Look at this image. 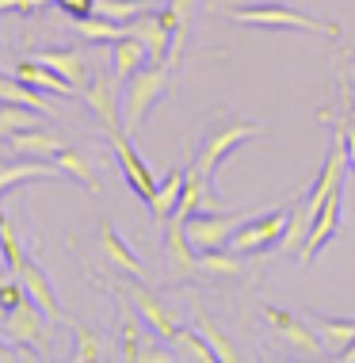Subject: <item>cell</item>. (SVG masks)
I'll return each mask as SVG.
<instances>
[{"label":"cell","mask_w":355,"mask_h":363,"mask_svg":"<svg viewBox=\"0 0 355 363\" xmlns=\"http://www.w3.org/2000/svg\"><path fill=\"white\" fill-rule=\"evenodd\" d=\"M225 16L237 19V23H249V27H268V31H310V35H325V38H344L340 23L317 19L310 12H298V8L279 4V0H260V4H249V8H230Z\"/></svg>","instance_id":"cell-1"},{"label":"cell","mask_w":355,"mask_h":363,"mask_svg":"<svg viewBox=\"0 0 355 363\" xmlns=\"http://www.w3.org/2000/svg\"><path fill=\"white\" fill-rule=\"evenodd\" d=\"M164 92H169V65L150 62L145 69L126 77L123 81V126H126V134L137 138V130L145 126V119L153 115V107Z\"/></svg>","instance_id":"cell-2"},{"label":"cell","mask_w":355,"mask_h":363,"mask_svg":"<svg viewBox=\"0 0 355 363\" xmlns=\"http://www.w3.org/2000/svg\"><path fill=\"white\" fill-rule=\"evenodd\" d=\"M256 134H260V126L249 123V119H222V123H214L210 130L203 134L199 153H195V169H199V176L214 188V180H218V169L225 164V157H230L237 145L252 142Z\"/></svg>","instance_id":"cell-3"},{"label":"cell","mask_w":355,"mask_h":363,"mask_svg":"<svg viewBox=\"0 0 355 363\" xmlns=\"http://www.w3.org/2000/svg\"><path fill=\"white\" fill-rule=\"evenodd\" d=\"M256 211H195L191 218H184L187 222V238H191V245L195 249H222V245H230L233 241V233L241 230L244 222L252 218Z\"/></svg>","instance_id":"cell-4"},{"label":"cell","mask_w":355,"mask_h":363,"mask_svg":"<svg viewBox=\"0 0 355 363\" xmlns=\"http://www.w3.org/2000/svg\"><path fill=\"white\" fill-rule=\"evenodd\" d=\"M43 318H46V310L38 306L35 298H23V302H19V306H16L12 313H8L4 321H0V333H4V340H8V345L31 348V352H38V356H50L46 348H54V340L46 337Z\"/></svg>","instance_id":"cell-5"},{"label":"cell","mask_w":355,"mask_h":363,"mask_svg":"<svg viewBox=\"0 0 355 363\" xmlns=\"http://www.w3.org/2000/svg\"><path fill=\"white\" fill-rule=\"evenodd\" d=\"M287 225H291V207H275L268 214H252V218L233 233L230 249L244 252V257H249V252H268V249H275V245H283Z\"/></svg>","instance_id":"cell-6"},{"label":"cell","mask_w":355,"mask_h":363,"mask_svg":"<svg viewBox=\"0 0 355 363\" xmlns=\"http://www.w3.org/2000/svg\"><path fill=\"white\" fill-rule=\"evenodd\" d=\"M260 313H264V321H268V325L287 340V348H294L298 356H305V359H321L325 356V340L317 337V329H313L305 318H294L291 310L271 306V302H264Z\"/></svg>","instance_id":"cell-7"},{"label":"cell","mask_w":355,"mask_h":363,"mask_svg":"<svg viewBox=\"0 0 355 363\" xmlns=\"http://www.w3.org/2000/svg\"><path fill=\"white\" fill-rule=\"evenodd\" d=\"M111 138V153H115V161H118V169H123V176H126V184L134 188V195L142 203H150L153 195H157V176H153V169L145 164V157L137 153V145L130 142V134L126 130H115V134H107Z\"/></svg>","instance_id":"cell-8"},{"label":"cell","mask_w":355,"mask_h":363,"mask_svg":"<svg viewBox=\"0 0 355 363\" xmlns=\"http://www.w3.org/2000/svg\"><path fill=\"white\" fill-rule=\"evenodd\" d=\"M344 164H348V153H344V138H340L337 130H332V142H329V153H325V161H321L317 180H313V188L302 195L313 218L321 214V207L332 199V195L344 191Z\"/></svg>","instance_id":"cell-9"},{"label":"cell","mask_w":355,"mask_h":363,"mask_svg":"<svg viewBox=\"0 0 355 363\" xmlns=\"http://www.w3.org/2000/svg\"><path fill=\"white\" fill-rule=\"evenodd\" d=\"M81 100L92 107V115L103 123L107 134L126 130V126H123V81H118L115 73H96L92 84L84 88Z\"/></svg>","instance_id":"cell-10"},{"label":"cell","mask_w":355,"mask_h":363,"mask_svg":"<svg viewBox=\"0 0 355 363\" xmlns=\"http://www.w3.org/2000/svg\"><path fill=\"white\" fill-rule=\"evenodd\" d=\"M126 27H130V35H137L145 46H150L157 65H169L176 57V38H172V27H169V19H164L161 8H145V12L137 19H130Z\"/></svg>","instance_id":"cell-11"},{"label":"cell","mask_w":355,"mask_h":363,"mask_svg":"<svg viewBox=\"0 0 355 363\" xmlns=\"http://www.w3.org/2000/svg\"><path fill=\"white\" fill-rule=\"evenodd\" d=\"M118 291H123L126 298H130L134 306H137V313L145 318V325H150L153 333H161V337L172 345V337L180 333V321H176V313H172L169 306H164V302L157 298V294H153L150 287H145L142 279H137V283H118Z\"/></svg>","instance_id":"cell-12"},{"label":"cell","mask_w":355,"mask_h":363,"mask_svg":"<svg viewBox=\"0 0 355 363\" xmlns=\"http://www.w3.org/2000/svg\"><path fill=\"white\" fill-rule=\"evenodd\" d=\"M340 211H344V191L332 195V199L321 207V214L313 218V230H310V238H305L302 252H298V264H310V260L325 249V245H329V241L340 233Z\"/></svg>","instance_id":"cell-13"},{"label":"cell","mask_w":355,"mask_h":363,"mask_svg":"<svg viewBox=\"0 0 355 363\" xmlns=\"http://www.w3.org/2000/svg\"><path fill=\"white\" fill-rule=\"evenodd\" d=\"M31 57H38V62H46L50 69H57L81 96H84V88L92 84V77H96L92 65H88V57H84V50H73V46H69V50H38Z\"/></svg>","instance_id":"cell-14"},{"label":"cell","mask_w":355,"mask_h":363,"mask_svg":"<svg viewBox=\"0 0 355 363\" xmlns=\"http://www.w3.org/2000/svg\"><path fill=\"white\" fill-rule=\"evenodd\" d=\"M57 176L65 172L54 157H19L16 164H0V195L23 180H57Z\"/></svg>","instance_id":"cell-15"},{"label":"cell","mask_w":355,"mask_h":363,"mask_svg":"<svg viewBox=\"0 0 355 363\" xmlns=\"http://www.w3.org/2000/svg\"><path fill=\"white\" fill-rule=\"evenodd\" d=\"M19 279H23V287H27V298H35L38 306L46 310V318H54V321H65V310H62V302H57V291H54V283H50V276H46L38 264L27 257L23 260V268L16 272Z\"/></svg>","instance_id":"cell-16"},{"label":"cell","mask_w":355,"mask_h":363,"mask_svg":"<svg viewBox=\"0 0 355 363\" xmlns=\"http://www.w3.org/2000/svg\"><path fill=\"white\" fill-rule=\"evenodd\" d=\"M310 325L317 329V337L325 340V356H332V359L344 348L355 345V318H329V313L310 310Z\"/></svg>","instance_id":"cell-17"},{"label":"cell","mask_w":355,"mask_h":363,"mask_svg":"<svg viewBox=\"0 0 355 363\" xmlns=\"http://www.w3.org/2000/svg\"><path fill=\"white\" fill-rule=\"evenodd\" d=\"M150 62H153V54H150V46H145L137 35H123L118 43H111V73L118 77V81L134 77L137 69H145Z\"/></svg>","instance_id":"cell-18"},{"label":"cell","mask_w":355,"mask_h":363,"mask_svg":"<svg viewBox=\"0 0 355 363\" xmlns=\"http://www.w3.org/2000/svg\"><path fill=\"white\" fill-rule=\"evenodd\" d=\"M16 77H19V81H27V84H35L38 92H50V96H81L62 73L50 69L46 62H38V57H23V62L16 65Z\"/></svg>","instance_id":"cell-19"},{"label":"cell","mask_w":355,"mask_h":363,"mask_svg":"<svg viewBox=\"0 0 355 363\" xmlns=\"http://www.w3.org/2000/svg\"><path fill=\"white\" fill-rule=\"evenodd\" d=\"M164 252H169V260L176 264L180 272H203L199 268V249L191 245V238H187V222L176 214V218H169V230H164Z\"/></svg>","instance_id":"cell-20"},{"label":"cell","mask_w":355,"mask_h":363,"mask_svg":"<svg viewBox=\"0 0 355 363\" xmlns=\"http://www.w3.org/2000/svg\"><path fill=\"white\" fill-rule=\"evenodd\" d=\"M100 249H103V257L111 260L115 268H123V272H126V276H134V279H142V276H145V264L134 257L130 245L118 238V230H115V222H111V218H103V222H100Z\"/></svg>","instance_id":"cell-21"},{"label":"cell","mask_w":355,"mask_h":363,"mask_svg":"<svg viewBox=\"0 0 355 363\" xmlns=\"http://www.w3.org/2000/svg\"><path fill=\"white\" fill-rule=\"evenodd\" d=\"M184 184H187V169H172L161 184H157V195H153L150 203H145L157 222L176 218V211H180V199H184Z\"/></svg>","instance_id":"cell-22"},{"label":"cell","mask_w":355,"mask_h":363,"mask_svg":"<svg viewBox=\"0 0 355 363\" xmlns=\"http://www.w3.org/2000/svg\"><path fill=\"white\" fill-rule=\"evenodd\" d=\"M0 100H4V104L35 107V111H43V115H54L57 111L54 100H50V92H38L35 84L19 81V77H8V73H0Z\"/></svg>","instance_id":"cell-23"},{"label":"cell","mask_w":355,"mask_h":363,"mask_svg":"<svg viewBox=\"0 0 355 363\" xmlns=\"http://www.w3.org/2000/svg\"><path fill=\"white\" fill-rule=\"evenodd\" d=\"M73 31L81 35L84 43H118L123 35H130V27L92 12V16H73Z\"/></svg>","instance_id":"cell-24"},{"label":"cell","mask_w":355,"mask_h":363,"mask_svg":"<svg viewBox=\"0 0 355 363\" xmlns=\"http://www.w3.org/2000/svg\"><path fill=\"white\" fill-rule=\"evenodd\" d=\"M191 310H195V325H199V333H203L206 340H210V348L218 352V363H241V352H237V348H233V340L225 337L218 325H214V318L206 313V306H203L199 298L191 302Z\"/></svg>","instance_id":"cell-25"},{"label":"cell","mask_w":355,"mask_h":363,"mask_svg":"<svg viewBox=\"0 0 355 363\" xmlns=\"http://www.w3.org/2000/svg\"><path fill=\"white\" fill-rule=\"evenodd\" d=\"M65 150V142L57 138V134H50V130H19V134H12V153H19V157H54V153H62Z\"/></svg>","instance_id":"cell-26"},{"label":"cell","mask_w":355,"mask_h":363,"mask_svg":"<svg viewBox=\"0 0 355 363\" xmlns=\"http://www.w3.org/2000/svg\"><path fill=\"white\" fill-rule=\"evenodd\" d=\"M43 119H50V115L35 111V107H23V104H4L0 100V138L19 134V130H38Z\"/></svg>","instance_id":"cell-27"},{"label":"cell","mask_w":355,"mask_h":363,"mask_svg":"<svg viewBox=\"0 0 355 363\" xmlns=\"http://www.w3.org/2000/svg\"><path fill=\"white\" fill-rule=\"evenodd\" d=\"M199 268L206 272V276H241V268H244V252H237L230 249V245H222V249H203L199 252Z\"/></svg>","instance_id":"cell-28"},{"label":"cell","mask_w":355,"mask_h":363,"mask_svg":"<svg viewBox=\"0 0 355 363\" xmlns=\"http://www.w3.org/2000/svg\"><path fill=\"white\" fill-rule=\"evenodd\" d=\"M73 333H77V345H73V363H103L107 359V340L103 333H96L92 325L84 321H73Z\"/></svg>","instance_id":"cell-29"},{"label":"cell","mask_w":355,"mask_h":363,"mask_svg":"<svg viewBox=\"0 0 355 363\" xmlns=\"http://www.w3.org/2000/svg\"><path fill=\"white\" fill-rule=\"evenodd\" d=\"M118 298H123V333H118V359L126 363H137V356H142V345H137V306L130 298H126L123 291H118Z\"/></svg>","instance_id":"cell-30"},{"label":"cell","mask_w":355,"mask_h":363,"mask_svg":"<svg viewBox=\"0 0 355 363\" xmlns=\"http://www.w3.org/2000/svg\"><path fill=\"white\" fill-rule=\"evenodd\" d=\"M0 257H4L8 276H16V272L23 268V260H27V249H23V241H19L12 218L4 214V207H0Z\"/></svg>","instance_id":"cell-31"},{"label":"cell","mask_w":355,"mask_h":363,"mask_svg":"<svg viewBox=\"0 0 355 363\" xmlns=\"http://www.w3.org/2000/svg\"><path fill=\"white\" fill-rule=\"evenodd\" d=\"M54 161L62 164V172H65V176H73V180L81 184V188H88L92 195H100V180H96V169L84 161L81 153L73 150V145H65L62 153H54Z\"/></svg>","instance_id":"cell-32"},{"label":"cell","mask_w":355,"mask_h":363,"mask_svg":"<svg viewBox=\"0 0 355 363\" xmlns=\"http://www.w3.org/2000/svg\"><path fill=\"white\" fill-rule=\"evenodd\" d=\"M172 348H180V359H195V363H214L218 352L210 348V340L203 333H191V329H180L172 337Z\"/></svg>","instance_id":"cell-33"},{"label":"cell","mask_w":355,"mask_h":363,"mask_svg":"<svg viewBox=\"0 0 355 363\" xmlns=\"http://www.w3.org/2000/svg\"><path fill=\"white\" fill-rule=\"evenodd\" d=\"M317 119H321V123H329L332 130H337L340 138H344V153H348V169L355 172V111H351V107H344V115H332L329 107H321V111H317Z\"/></svg>","instance_id":"cell-34"},{"label":"cell","mask_w":355,"mask_h":363,"mask_svg":"<svg viewBox=\"0 0 355 363\" xmlns=\"http://www.w3.org/2000/svg\"><path fill=\"white\" fill-rule=\"evenodd\" d=\"M164 19H169L172 27V38H176V54H180V46L187 43V31H191V12H195V0H164Z\"/></svg>","instance_id":"cell-35"},{"label":"cell","mask_w":355,"mask_h":363,"mask_svg":"<svg viewBox=\"0 0 355 363\" xmlns=\"http://www.w3.org/2000/svg\"><path fill=\"white\" fill-rule=\"evenodd\" d=\"M23 298H27V287H23V279H19V276L16 279H0V321H4Z\"/></svg>","instance_id":"cell-36"},{"label":"cell","mask_w":355,"mask_h":363,"mask_svg":"<svg viewBox=\"0 0 355 363\" xmlns=\"http://www.w3.org/2000/svg\"><path fill=\"white\" fill-rule=\"evenodd\" d=\"M46 4H54V0H0V12H19V16H31V12H43Z\"/></svg>","instance_id":"cell-37"},{"label":"cell","mask_w":355,"mask_h":363,"mask_svg":"<svg viewBox=\"0 0 355 363\" xmlns=\"http://www.w3.org/2000/svg\"><path fill=\"white\" fill-rule=\"evenodd\" d=\"M62 4V12L69 16H92L96 12V0H57Z\"/></svg>","instance_id":"cell-38"},{"label":"cell","mask_w":355,"mask_h":363,"mask_svg":"<svg viewBox=\"0 0 355 363\" xmlns=\"http://www.w3.org/2000/svg\"><path fill=\"white\" fill-rule=\"evenodd\" d=\"M172 359H180V352L157 348V352H142V356H137V363H172Z\"/></svg>","instance_id":"cell-39"},{"label":"cell","mask_w":355,"mask_h":363,"mask_svg":"<svg viewBox=\"0 0 355 363\" xmlns=\"http://www.w3.org/2000/svg\"><path fill=\"white\" fill-rule=\"evenodd\" d=\"M206 4H210V8H225V12H230V8H249V4H260V0H206Z\"/></svg>","instance_id":"cell-40"},{"label":"cell","mask_w":355,"mask_h":363,"mask_svg":"<svg viewBox=\"0 0 355 363\" xmlns=\"http://www.w3.org/2000/svg\"><path fill=\"white\" fill-rule=\"evenodd\" d=\"M340 81H348V84H351V104H344V107H355V62H348V65H344Z\"/></svg>","instance_id":"cell-41"},{"label":"cell","mask_w":355,"mask_h":363,"mask_svg":"<svg viewBox=\"0 0 355 363\" xmlns=\"http://www.w3.org/2000/svg\"><path fill=\"white\" fill-rule=\"evenodd\" d=\"M337 359H340V363H355V345H351V348H344Z\"/></svg>","instance_id":"cell-42"},{"label":"cell","mask_w":355,"mask_h":363,"mask_svg":"<svg viewBox=\"0 0 355 363\" xmlns=\"http://www.w3.org/2000/svg\"><path fill=\"white\" fill-rule=\"evenodd\" d=\"M4 272H8V268H4V257H0V276H4Z\"/></svg>","instance_id":"cell-43"},{"label":"cell","mask_w":355,"mask_h":363,"mask_svg":"<svg viewBox=\"0 0 355 363\" xmlns=\"http://www.w3.org/2000/svg\"><path fill=\"white\" fill-rule=\"evenodd\" d=\"M351 50H355V43H351Z\"/></svg>","instance_id":"cell-44"},{"label":"cell","mask_w":355,"mask_h":363,"mask_svg":"<svg viewBox=\"0 0 355 363\" xmlns=\"http://www.w3.org/2000/svg\"><path fill=\"white\" fill-rule=\"evenodd\" d=\"M351 111H355V107H351Z\"/></svg>","instance_id":"cell-45"}]
</instances>
